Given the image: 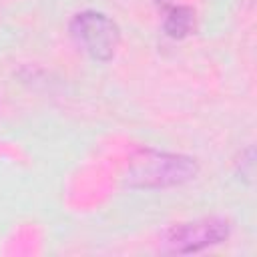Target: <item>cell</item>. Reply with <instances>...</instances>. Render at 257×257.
<instances>
[{
  "label": "cell",
  "mask_w": 257,
  "mask_h": 257,
  "mask_svg": "<svg viewBox=\"0 0 257 257\" xmlns=\"http://www.w3.org/2000/svg\"><path fill=\"white\" fill-rule=\"evenodd\" d=\"M195 22H197V16H195V10L191 6L173 4L169 8L165 20H163V30L169 38L181 40L195 30Z\"/></svg>",
  "instance_id": "cell-4"
},
{
  "label": "cell",
  "mask_w": 257,
  "mask_h": 257,
  "mask_svg": "<svg viewBox=\"0 0 257 257\" xmlns=\"http://www.w3.org/2000/svg\"><path fill=\"white\" fill-rule=\"evenodd\" d=\"M197 173L199 165L189 155L141 149L128 163L124 183L131 189H167L193 181Z\"/></svg>",
  "instance_id": "cell-1"
},
{
  "label": "cell",
  "mask_w": 257,
  "mask_h": 257,
  "mask_svg": "<svg viewBox=\"0 0 257 257\" xmlns=\"http://www.w3.org/2000/svg\"><path fill=\"white\" fill-rule=\"evenodd\" d=\"M231 235V221L225 217H203L173 225L161 239V251L171 255H191L221 245Z\"/></svg>",
  "instance_id": "cell-3"
},
{
  "label": "cell",
  "mask_w": 257,
  "mask_h": 257,
  "mask_svg": "<svg viewBox=\"0 0 257 257\" xmlns=\"http://www.w3.org/2000/svg\"><path fill=\"white\" fill-rule=\"evenodd\" d=\"M157 6H173V2L175 0H153Z\"/></svg>",
  "instance_id": "cell-5"
},
{
  "label": "cell",
  "mask_w": 257,
  "mask_h": 257,
  "mask_svg": "<svg viewBox=\"0 0 257 257\" xmlns=\"http://www.w3.org/2000/svg\"><path fill=\"white\" fill-rule=\"evenodd\" d=\"M68 32L74 44L98 62H108L114 58L120 44L118 24L96 10L76 12L68 22Z\"/></svg>",
  "instance_id": "cell-2"
}]
</instances>
